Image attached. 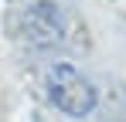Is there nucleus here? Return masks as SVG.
Instances as JSON below:
<instances>
[{"label":"nucleus","mask_w":126,"mask_h":122,"mask_svg":"<svg viewBox=\"0 0 126 122\" xmlns=\"http://www.w3.org/2000/svg\"><path fill=\"white\" fill-rule=\"evenodd\" d=\"M48 95H51V102L62 109L65 115H72V119H85V115L95 109V102H99L95 85L85 78L75 64H68V61L51 64V71H48Z\"/></svg>","instance_id":"f257e3e1"},{"label":"nucleus","mask_w":126,"mask_h":122,"mask_svg":"<svg viewBox=\"0 0 126 122\" xmlns=\"http://www.w3.org/2000/svg\"><path fill=\"white\" fill-rule=\"evenodd\" d=\"M24 37L31 48L48 51L65 37V14L55 0H34L24 14Z\"/></svg>","instance_id":"f03ea898"}]
</instances>
